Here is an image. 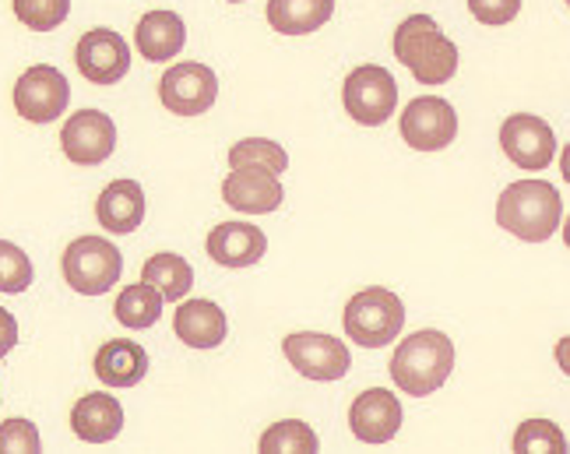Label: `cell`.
Masks as SVG:
<instances>
[{"mask_svg":"<svg viewBox=\"0 0 570 454\" xmlns=\"http://www.w3.org/2000/svg\"><path fill=\"white\" fill-rule=\"evenodd\" d=\"M391 381L399 384V392L412 398H426L433 392H441L454 371V345L444 332H415L402 338V345L394 349L391 363Z\"/></svg>","mask_w":570,"mask_h":454,"instance_id":"cell-2","label":"cell"},{"mask_svg":"<svg viewBox=\"0 0 570 454\" xmlns=\"http://www.w3.org/2000/svg\"><path fill=\"white\" fill-rule=\"evenodd\" d=\"M71 102V85L53 63H36L14 85V110L29 124H53Z\"/></svg>","mask_w":570,"mask_h":454,"instance_id":"cell-8","label":"cell"},{"mask_svg":"<svg viewBox=\"0 0 570 454\" xmlns=\"http://www.w3.org/2000/svg\"><path fill=\"white\" fill-rule=\"evenodd\" d=\"M391 50L420 85H448L458 75V47L430 14H409L394 29Z\"/></svg>","mask_w":570,"mask_h":454,"instance_id":"cell-3","label":"cell"},{"mask_svg":"<svg viewBox=\"0 0 570 454\" xmlns=\"http://www.w3.org/2000/svg\"><path fill=\"white\" fill-rule=\"evenodd\" d=\"M173 332L190 349H215L226 342V314L212 299H184L177 314H173Z\"/></svg>","mask_w":570,"mask_h":454,"instance_id":"cell-17","label":"cell"},{"mask_svg":"<svg viewBox=\"0 0 570 454\" xmlns=\"http://www.w3.org/2000/svg\"><path fill=\"white\" fill-rule=\"evenodd\" d=\"M257 451L261 454H314V451H321V441L306 423L282 420V423H275L272 430L261 434Z\"/></svg>","mask_w":570,"mask_h":454,"instance_id":"cell-25","label":"cell"},{"mask_svg":"<svg viewBox=\"0 0 570 454\" xmlns=\"http://www.w3.org/2000/svg\"><path fill=\"white\" fill-rule=\"evenodd\" d=\"M229 4H244V0H229Z\"/></svg>","mask_w":570,"mask_h":454,"instance_id":"cell-33","label":"cell"},{"mask_svg":"<svg viewBox=\"0 0 570 454\" xmlns=\"http://www.w3.org/2000/svg\"><path fill=\"white\" fill-rule=\"evenodd\" d=\"M514 451L518 454H563L567 451V437L560 434V426L550 420H529L518 426L514 434Z\"/></svg>","mask_w":570,"mask_h":454,"instance_id":"cell-28","label":"cell"},{"mask_svg":"<svg viewBox=\"0 0 570 454\" xmlns=\"http://www.w3.org/2000/svg\"><path fill=\"white\" fill-rule=\"evenodd\" d=\"M14 345H18V320H14L11 310L0 307V359H4Z\"/></svg>","mask_w":570,"mask_h":454,"instance_id":"cell-32","label":"cell"},{"mask_svg":"<svg viewBox=\"0 0 570 454\" xmlns=\"http://www.w3.org/2000/svg\"><path fill=\"white\" fill-rule=\"evenodd\" d=\"M14 18L32 32H53L71 14V0H11Z\"/></svg>","mask_w":570,"mask_h":454,"instance_id":"cell-27","label":"cell"},{"mask_svg":"<svg viewBox=\"0 0 570 454\" xmlns=\"http://www.w3.org/2000/svg\"><path fill=\"white\" fill-rule=\"evenodd\" d=\"M32 286V261L29 254L11 240H0V293L18 296Z\"/></svg>","mask_w":570,"mask_h":454,"instance_id":"cell-29","label":"cell"},{"mask_svg":"<svg viewBox=\"0 0 570 454\" xmlns=\"http://www.w3.org/2000/svg\"><path fill=\"white\" fill-rule=\"evenodd\" d=\"M402 138L415 151H441L458 138V114L454 106L441 96H423L405 106L399 120Z\"/></svg>","mask_w":570,"mask_h":454,"instance_id":"cell-10","label":"cell"},{"mask_svg":"<svg viewBox=\"0 0 570 454\" xmlns=\"http://www.w3.org/2000/svg\"><path fill=\"white\" fill-rule=\"evenodd\" d=\"M223 198L229 208L247 211V215H268L282 205L285 190L278 177L265 166H236L226 184H223Z\"/></svg>","mask_w":570,"mask_h":454,"instance_id":"cell-15","label":"cell"},{"mask_svg":"<svg viewBox=\"0 0 570 454\" xmlns=\"http://www.w3.org/2000/svg\"><path fill=\"white\" fill-rule=\"evenodd\" d=\"M42 441L39 430L29 420H8L0 423V454H39Z\"/></svg>","mask_w":570,"mask_h":454,"instance_id":"cell-30","label":"cell"},{"mask_svg":"<svg viewBox=\"0 0 570 454\" xmlns=\"http://www.w3.org/2000/svg\"><path fill=\"white\" fill-rule=\"evenodd\" d=\"M148 374V353L130 338H109L96 353V377L106 387H135Z\"/></svg>","mask_w":570,"mask_h":454,"instance_id":"cell-21","label":"cell"},{"mask_svg":"<svg viewBox=\"0 0 570 454\" xmlns=\"http://www.w3.org/2000/svg\"><path fill=\"white\" fill-rule=\"evenodd\" d=\"M342 106L345 114L363 127H381L391 120L399 106V81L381 63H363L342 85Z\"/></svg>","mask_w":570,"mask_h":454,"instance_id":"cell-6","label":"cell"},{"mask_svg":"<svg viewBox=\"0 0 570 454\" xmlns=\"http://www.w3.org/2000/svg\"><path fill=\"white\" fill-rule=\"evenodd\" d=\"M75 63L85 81L117 85L130 71V47L114 29H89L75 47Z\"/></svg>","mask_w":570,"mask_h":454,"instance_id":"cell-12","label":"cell"},{"mask_svg":"<svg viewBox=\"0 0 570 454\" xmlns=\"http://www.w3.org/2000/svg\"><path fill=\"white\" fill-rule=\"evenodd\" d=\"M282 353L296 366V374H303L306 381H342L353 366V356H348L345 342L335 335H321V332H296L282 342Z\"/></svg>","mask_w":570,"mask_h":454,"instance_id":"cell-7","label":"cell"},{"mask_svg":"<svg viewBox=\"0 0 570 454\" xmlns=\"http://www.w3.org/2000/svg\"><path fill=\"white\" fill-rule=\"evenodd\" d=\"M348 426L363 444H387L402 430V402L387 387H370L348 405Z\"/></svg>","mask_w":570,"mask_h":454,"instance_id":"cell-14","label":"cell"},{"mask_svg":"<svg viewBox=\"0 0 570 454\" xmlns=\"http://www.w3.org/2000/svg\"><path fill=\"white\" fill-rule=\"evenodd\" d=\"M563 223V198L546 180H518L497 198V226L524 244H546Z\"/></svg>","mask_w":570,"mask_h":454,"instance_id":"cell-1","label":"cell"},{"mask_svg":"<svg viewBox=\"0 0 570 454\" xmlns=\"http://www.w3.org/2000/svg\"><path fill=\"white\" fill-rule=\"evenodd\" d=\"M335 18V0H268V21L282 36H306Z\"/></svg>","mask_w":570,"mask_h":454,"instance_id":"cell-22","label":"cell"},{"mask_svg":"<svg viewBox=\"0 0 570 454\" xmlns=\"http://www.w3.org/2000/svg\"><path fill=\"white\" fill-rule=\"evenodd\" d=\"M500 148L518 169H546L557 156L553 127L532 114H511L500 127Z\"/></svg>","mask_w":570,"mask_h":454,"instance_id":"cell-11","label":"cell"},{"mask_svg":"<svg viewBox=\"0 0 570 454\" xmlns=\"http://www.w3.org/2000/svg\"><path fill=\"white\" fill-rule=\"evenodd\" d=\"M63 283L81 296H102L120 283L124 254L106 236H78L63 250Z\"/></svg>","mask_w":570,"mask_h":454,"instance_id":"cell-5","label":"cell"},{"mask_svg":"<svg viewBox=\"0 0 570 454\" xmlns=\"http://www.w3.org/2000/svg\"><path fill=\"white\" fill-rule=\"evenodd\" d=\"M114 310H117V320L124 324V328L145 332V328H151V324H159V317H163V296L151 289L148 283H138V286L120 289Z\"/></svg>","mask_w":570,"mask_h":454,"instance_id":"cell-24","label":"cell"},{"mask_svg":"<svg viewBox=\"0 0 570 454\" xmlns=\"http://www.w3.org/2000/svg\"><path fill=\"white\" fill-rule=\"evenodd\" d=\"M159 99L177 117H202L218 99V78L205 63H173L159 81Z\"/></svg>","mask_w":570,"mask_h":454,"instance_id":"cell-9","label":"cell"},{"mask_svg":"<svg viewBox=\"0 0 570 454\" xmlns=\"http://www.w3.org/2000/svg\"><path fill=\"white\" fill-rule=\"evenodd\" d=\"M141 283H148L163 299L177 303L194 286V268L184 261L180 254H151L141 268Z\"/></svg>","mask_w":570,"mask_h":454,"instance_id":"cell-23","label":"cell"},{"mask_svg":"<svg viewBox=\"0 0 570 454\" xmlns=\"http://www.w3.org/2000/svg\"><path fill=\"white\" fill-rule=\"evenodd\" d=\"M96 219L106 233L127 236L145 223V190L138 180H114L96 201Z\"/></svg>","mask_w":570,"mask_h":454,"instance_id":"cell-19","label":"cell"},{"mask_svg":"<svg viewBox=\"0 0 570 454\" xmlns=\"http://www.w3.org/2000/svg\"><path fill=\"white\" fill-rule=\"evenodd\" d=\"M60 148L75 166H99L114 156L117 148V127L99 110L75 114L60 131Z\"/></svg>","mask_w":570,"mask_h":454,"instance_id":"cell-13","label":"cell"},{"mask_svg":"<svg viewBox=\"0 0 570 454\" xmlns=\"http://www.w3.org/2000/svg\"><path fill=\"white\" fill-rule=\"evenodd\" d=\"M268 254V236L250 223H223L208 233V257L223 268H250Z\"/></svg>","mask_w":570,"mask_h":454,"instance_id":"cell-16","label":"cell"},{"mask_svg":"<svg viewBox=\"0 0 570 454\" xmlns=\"http://www.w3.org/2000/svg\"><path fill=\"white\" fill-rule=\"evenodd\" d=\"M469 11L482 26H508L521 14V0H469Z\"/></svg>","mask_w":570,"mask_h":454,"instance_id":"cell-31","label":"cell"},{"mask_svg":"<svg viewBox=\"0 0 570 454\" xmlns=\"http://www.w3.org/2000/svg\"><path fill=\"white\" fill-rule=\"evenodd\" d=\"M342 328L363 349H384L405 328V303L384 286H370L345 303Z\"/></svg>","mask_w":570,"mask_h":454,"instance_id":"cell-4","label":"cell"},{"mask_svg":"<svg viewBox=\"0 0 570 454\" xmlns=\"http://www.w3.org/2000/svg\"><path fill=\"white\" fill-rule=\"evenodd\" d=\"M229 166H265L272 169L275 177H282L285 169H289V156H285V148L278 141H268V138H247V141H236L229 148Z\"/></svg>","mask_w":570,"mask_h":454,"instance_id":"cell-26","label":"cell"},{"mask_svg":"<svg viewBox=\"0 0 570 454\" xmlns=\"http://www.w3.org/2000/svg\"><path fill=\"white\" fill-rule=\"evenodd\" d=\"M71 430L85 444H109L124 430V405L106 392L81 395L71 408Z\"/></svg>","mask_w":570,"mask_h":454,"instance_id":"cell-18","label":"cell"},{"mask_svg":"<svg viewBox=\"0 0 570 454\" xmlns=\"http://www.w3.org/2000/svg\"><path fill=\"white\" fill-rule=\"evenodd\" d=\"M138 53L148 63H166L173 57H180L184 42H187V26L177 11H148L138 29H135Z\"/></svg>","mask_w":570,"mask_h":454,"instance_id":"cell-20","label":"cell"}]
</instances>
